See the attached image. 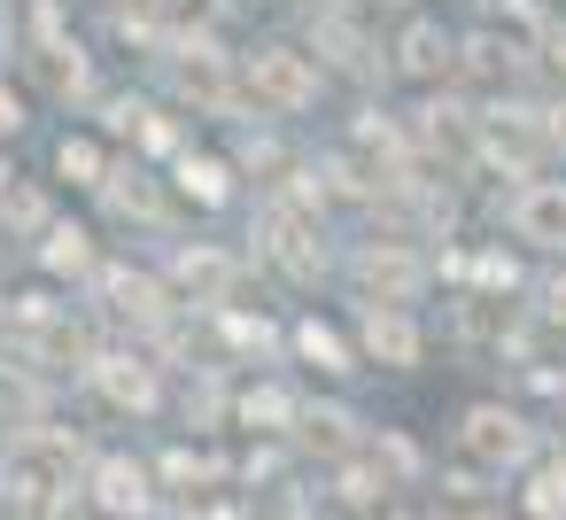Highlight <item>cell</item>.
Returning a JSON list of instances; mask_svg holds the SVG:
<instances>
[{"mask_svg":"<svg viewBox=\"0 0 566 520\" xmlns=\"http://www.w3.org/2000/svg\"><path fill=\"white\" fill-rule=\"evenodd\" d=\"M102 388H109L117 404H133V412L156 396V388H148V373H140V365H125V357H109V365H102Z\"/></svg>","mask_w":566,"mask_h":520,"instance_id":"11","label":"cell"},{"mask_svg":"<svg viewBox=\"0 0 566 520\" xmlns=\"http://www.w3.org/2000/svg\"><path fill=\"white\" fill-rule=\"evenodd\" d=\"M241 412H249V419H264V427H287V419H295V404H287L280 388H256V396H249Z\"/></svg>","mask_w":566,"mask_h":520,"instance_id":"17","label":"cell"},{"mask_svg":"<svg viewBox=\"0 0 566 520\" xmlns=\"http://www.w3.org/2000/svg\"><path fill=\"white\" fill-rule=\"evenodd\" d=\"M9 226H40V195H32V187L9 195Z\"/></svg>","mask_w":566,"mask_h":520,"instance_id":"18","label":"cell"},{"mask_svg":"<svg viewBox=\"0 0 566 520\" xmlns=\"http://www.w3.org/2000/svg\"><path fill=\"white\" fill-rule=\"evenodd\" d=\"M520 505H527V520H566V458H551V466L527 481Z\"/></svg>","mask_w":566,"mask_h":520,"instance_id":"10","label":"cell"},{"mask_svg":"<svg viewBox=\"0 0 566 520\" xmlns=\"http://www.w3.org/2000/svg\"><path fill=\"white\" fill-rule=\"evenodd\" d=\"M249 94L272 102V110H303V102L318 94V71H311V55H295V48H264V55H249Z\"/></svg>","mask_w":566,"mask_h":520,"instance_id":"1","label":"cell"},{"mask_svg":"<svg viewBox=\"0 0 566 520\" xmlns=\"http://www.w3.org/2000/svg\"><path fill=\"white\" fill-rule=\"evenodd\" d=\"M365 350H373L380 365H411V357H419V334H411L403 311H373V319H365Z\"/></svg>","mask_w":566,"mask_h":520,"instance_id":"6","label":"cell"},{"mask_svg":"<svg viewBox=\"0 0 566 520\" xmlns=\"http://www.w3.org/2000/svg\"><path fill=\"white\" fill-rule=\"evenodd\" d=\"M512 226H520V241H543V249H558V241H566V179H543V187H527V195L512 202Z\"/></svg>","mask_w":566,"mask_h":520,"instance_id":"3","label":"cell"},{"mask_svg":"<svg viewBox=\"0 0 566 520\" xmlns=\"http://www.w3.org/2000/svg\"><path fill=\"white\" fill-rule=\"evenodd\" d=\"M403 71H411V79H442V71H450V40H442L434 24H411V32H403Z\"/></svg>","mask_w":566,"mask_h":520,"instance_id":"7","label":"cell"},{"mask_svg":"<svg viewBox=\"0 0 566 520\" xmlns=\"http://www.w3.org/2000/svg\"><path fill=\"white\" fill-rule=\"evenodd\" d=\"M40 79H48L55 94H78V86H86V63H78L71 48H40Z\"/></svg>","mask_w":566,"mask_h":520,"instance_id":"12","label":"cell"},{"mask_svg":"<svg viewBox=\"0 0 566 520\" xmlns=\"http://www.w3.org/2000/svg\"><path fill=\"white\" fill-rule=\"evenodd\" d=\"M551 141H558V148H566V102H558V110H551Z\"/></svg>","mask_w":566,"mask_h":520,"instance_id":"22","label":"cell"},{"mask_svg":"<svg viewBox=\"0 0 566 520\" xmlns=\"http://www.w3.org/2000/svg\"><path fill=\"white\" fill-rule=\"evenodd\" d=\"M179 179H187V195H202V202H226V164H187Z\"/></svg>","mask_w":566,"mask_h":520,"instance_id":"15","label":"cell"},{"mask_svg":"<svg viewBox=\"0 0 566 520\" xmlns=\"http://www.w3.org/2000/svg\"><path fill=\"white\" fill-rule=\"evenodd\" d=\"M272 257H280L295 280H311V272H318V249H311V233H303L287 210H272Z\"/></svg>","mask_w":566,"mask_h":520,"instance_id":"8","label":"cell"},{"mask_svg":"<svg viewBox=\"0 0 566 520\" xmlns=\"http://www.w3.org/2000/svg\"><path fill=\"white\" fill-rule=\"evenodd\" d=\"M94 505L102 512H148V474L133 458H102L94 466Z\"/></svg>","mask_w":566,"mask_h":520,"instance_id":"4","label":"cell"},{"mask_svg":"<svg viewBox=\"0 0 566 520\" xmlns=\"http://www.w3.org/2000/svg\"><path fill=\"white\" fill-rule=\"evenodd\" d=\"M226 280H233V264H226V257H210V249H187V257H179V288H187V295L218 303V295H226Z\"/></svg>","mask_w":566,"mask_h":520,"instance_id":"9","label":"cell"},{"mask_svg":"<svg viewBox=\"0 0 566 520\" xmlns=\"http://www.w3.org/2000/svg\"><path fill=\"white\" fill-rule=\"evenodd\" d=\"M55 164H63V179H78V187H109V179H102V148H94V141H63V156H55Z\"/></svg>","mask_w":566,"mask_h":520,"instance_id":"13","label":"cell"},{"mask_svg":"<svg viewBox=\"0 0 566 520\" xmlns=\"http://www.w3.org/2000/svg\"><path fill=\"white\" fill-rule=\"evenodd\" d=\"M295 342H303V357H318V365H326V373H342V365H349V350H342V342H334V334H326V326H318V319H311V326H303V334H295Z\"/></svg>","mask_w":566,"mask_h":520,"instance_id":"14","label":"cell"},{"mask_svg":"<svg viewBox=\"0 0 566 520\" xmlns=\"http://www.w3.org/2000/svg\"><path fill=\"white\" fill-rule=\"evenodd\" d=\"M357 272H365V288H380V295H388V311L419 288V264H411L403 249H365V264H357Z\"/></svg>","mask_w":566,"mask_h":520,"instance_id":"5","label":"cell"},{"mask_svg":"<svg viewBox=\"0 0 566 520\" xmlns=\"http://www.w3.org/2000/svg\"><path fill=\"white\" fill-rule=\"evenodd\" d=\"M17 125H24V117H17V102H9V94H0V141H9Z\"/></svg>","mask_w":566,"mask_h":520,"instance_id":"19","label":"cell"},{"mask_svg":"<svg viewBox=\"0 0 566 520\" xmlns=\"http://www.w3.org/2000/svg\"><path fill=\"white\" fill-rule=\"evenodd\" d=\"M442 520H489V512H442Z\"/></svg>","mask_w":566,"mask_h":520,"instance_id":"23","label":"cell"},{"mask_svg":"<svg viewBox=\"0 0 566 520\" xmlns=\"http://www.w3.org/2000/svg\"><path fill=\"white\" fill-rule=\"evenodd\" d=\"M551 63H558V71H566V24H558V32H551Z\"/></svg>","mask_w":566,"mask_h":520,"instance_id":"21","label":"cell"},{"mask_svg":"<svg viewBox=\"0 0 566 520\" xmlns=\"http://www.w3.org/2000/svg\"><path fill=\"white\" fill-rule=\"evenodd\" d=\"M551 319L566 326V280H551Z\"/></svg>","mask_w":566,"mask_h":520,"instance_id":"20","label":"cell"},{"mask_svg":"<svg viewBox=\"0 0 566 520\" xmlns=\"http://www.w3.org/2000/svg\"><path fill=\"white\" fill-rule=\"evenodd\" d=\"M520 450H527V427H520L512 412L481 404V412L465 419V458H481V466H512Z\"/></svg>","mask_w":566,"mask_h":520,"instance_id":"2","label":"cell"},{"mask_svg":"<svg viewBox=\"0 0 566 520\" xmlns=\"http://www.w3.org/2000/svg\"><path fill=\"white\" fill-rule=\"evenodd\" d=\"M48 264H55V272H78V264H86V233H78V226H71V233H48Z\"/></svg>","mask_w":566,"mask_h":520,"instance_id":"16","label":"cell"}]
</instances>
